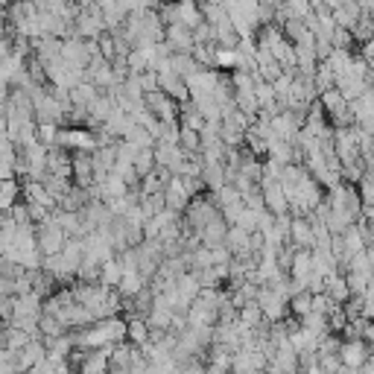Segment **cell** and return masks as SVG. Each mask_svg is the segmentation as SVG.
I'll use <instances>...</instances> for the list:
<instances>
[{
    "label": "cell",
    "instance_id": "cell-2",
    "mask_svg": "<svg viewBox=\"0 0 374 374\" xmlns=\"http://www.w3.org/2000/svg\"><path fill=\"white\" fill-rule=\"evenodd\" d=\"M62 246H65V231H62V228L50 226V228H44V231L38 234V249H41V251L59 254V251H62Z\"/></svg>",
    "mask_w": 374,
    "mask_h": 374
},
{
    "label": "cell",
    "instance_id": "cell-3",
    "mask_svg": "<svg viewBox=\"0 0 374 374\" xmlns=\"http://www.w3.org/2000/svg\"><path fill=\"white\" fill-rule=\"evenodd\" d=\"M293 313H295L298 319H304L307 313H313V295H310V293L295 295V298H293Z\"/></svg>",
    "mask_w": 374,
    "mask_h": 374
},
{
    "label": "cell",
    "instance_id": "cell-6",
    "mask_svg": "<svg viewBox=\"0 0 374 374\" xmlns=\"http://www.w3.org/2000/svg\"><path fill=\"white\" fill-rule=\"evenodd\" d=\"M18 374H21V371H18Z\"/></svg>",
    "mask_w": 374,
    "mask_h": 374
},
{
    "label": "cell",
    "instance_id": "cell-1",
    "mask_svg": "<svg viewBox=\"0 0 374 374\" xmlns=\"http://www.w3.org/2000/svg\"><path fill=\"white\" fill-rule=\"evenodd\" d=\"M339 360L345 366L354 368H363L371 360V348L366 339H342V348H339Z\"/></svg>",
    "mask_w": 374,
    "mask_h": 374
},
{
    "label": "cell",
    "instance_id": "cell-4",
    "mask_svg": "<svg viewBox=\"0 0 374 374\" xmlns=\"http://www.w3.org/2000/svg\"><path fill=\"white\" fill-rule=\"evenodd\" d=\"M360 374H374V360H368V363L360 368Z\"/></svg>",
    "mask_w": 374,
    "mask_h": 374
},
{
    "label": "cell",
    "instance_id": "cell-5",
    "mask_svg": "<svg viewBox=\"0 0 374 374\" xmlns=\"http://www.w3.org/2000/svg\"><path fill=\"white\" fill-rule=\"evenodd\" d=\"M302 374H325L319 366H313V368H307V371H302Z\"/></svg>",
    "mask_w": 374,
    "mask_h": 374
}]
</instances>
